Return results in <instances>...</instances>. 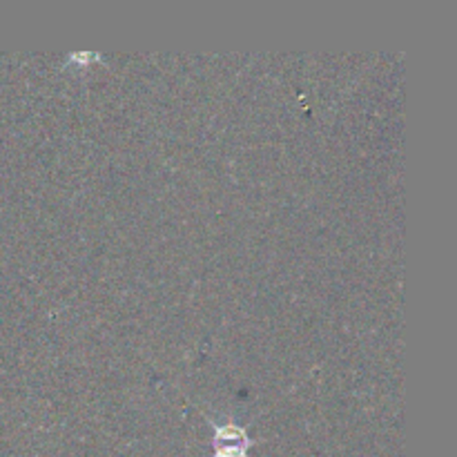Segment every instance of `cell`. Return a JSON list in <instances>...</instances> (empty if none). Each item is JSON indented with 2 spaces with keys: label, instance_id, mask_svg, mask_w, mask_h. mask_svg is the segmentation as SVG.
<instances>
[{
  "label": "cell",
  "instance_id": "1",
  "mask_svg": "<svg viewBox=\"0 0 457 457\" xmlns=\"http://www.w3.org/2000/svg\"><path fill=\"white\" fill-rule=\"evenodd\" d=\"M212 457H248L253 449L248 431L237 424H212Z\"/></svg>",
  "mask_w": 457,
  "mask_h": 457
}]
</instances>
